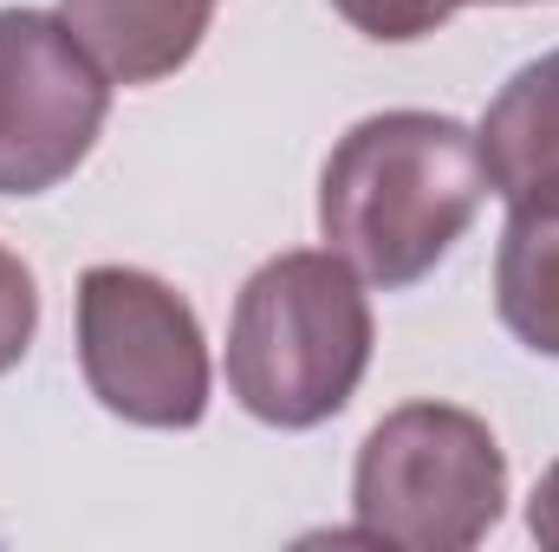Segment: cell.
<instances>
[{"label": "cell", "instance_id": "cell-1", "mask_svg": "<svg viewBox=\"0 0 559 552\" xmlns=\"http://www.w3.org/2000/svg\"><path fill=\"white\" fill-rule=\"evenodd\" d=\"M488 202L481 143L442 111L352 124L319 176V235L358 279L404 292L468 235Z\"/></svg>", "mask_w": 559, "mask_h": 552}, {"label": "cell", "instance_id": "cell-2", "mask_svg": "<svg viewBox=\"0 0 559 552\" xmlns=\"http://www.w3.org/2000/svg\"><path fill=\"white\" fill-rule=\"evenodd\" d=\"M371 371V299L325 248L274 254L228 319V391L267 429H319Z\"/></svg>", "mask_w": 559, "mask_h": 552}, {"label": "cell", "instance_id": "cell-3", "mask_svg": "<svg viewBox=\"0 0 559 552\" xmlns=\"http://www.w3.org/2000/svg\"><path fill=\"white\" fill-rule=\"evenodd\" d=\"M508 455L481 416L455 404H404L358 448L352 540L397 552H468L501 527Z\"/></svg>", "mask_w": 559, "mask_h": 552}, {"label": "cell", "instance_id": "cell-4", "mask_svg": "<svg viewBox=\"0 0 559 552\" xmlns=\"http://www.w3.org/2000/svg\"><path fill=\"white\" fill-rule=\"evenodd\" d=\"M79 371L105 410L138 429H195L209 416V338L189 299L143 267L79 279Z\"/></svg>", "mask_w": 559, "mask_h": 552}, {"label": "cell", "instance_id": "cell-5", "mask_svg": "<svg viewBox=\"0 0 559 552\" xmlns=\"http://www.w3.org/2000/svg\"><path fill=\"white\" fill-rule=\"evenodd\" d=\"M111 118V79L59 13L0 7V195L59 189Z\"/></svg>", "mask_w": 559, "mask_h": 552}, {"label": "cell", "instance_id": "cell-6", "mask_svg": "<svg viewBox=\"0 0 559 552\" xmlns=\"http://www.w3.org/2000/svg\"><path fill=\"white\" fill-rule=\"evenodd\" d=\"M59 20L111 85H156L195 59L215 0H59Z\"/></svg>", "mask_w": 559, "mask_h": 552}, {"label": "cell", "instance_id": "cell-7", "mask_svg": "<svg viewBox=\"0 0 559 552\" xmlns=\"http://www.w3.org/2000/svg\"><path fill=\"white\" fill-rule=\"evenodd\" d=\"M475 143H481V169H488L495 195H508V202L554 195L559 189V52L527 59L495 92V105L481 111Z\"/></svg>", "mask_w": 559, "mask_h": 552}, {"label": "cell", "instance_id": "cell-8", "mask_svg": "<svg viewBox=\"0 0 559 552\" xmlns=\"http://www.w3.org/2000/svg\"><path fill=\"white\" fill-rule=\"evenodd\" d=\"M495 312L527 351L559 358V189L534 202H508L495 254Z\"/></svg>", "mask_w": 559, "mask_h": 552}, {"label": "cell", "instance_id": "cell-9", "mask_svg": "<svg viewBox=\"0 0 559 552\" xmlns=\"http://www.w3.org/2000/svg\"><path fill=\"white\" fill-rule=\"evenodd\" d=\"M345 26H358L365 39H384V46H411L429 39L442 20H455V7L468 0H332Z\"/></svg>", "mask_w": 559, "mask_h": 552}, {"label": "cell", "instance_id": "cell-10", "mask_svg": "<svg viewBox=\"0 0 559 552\" xmlns=\"http://www.w3.org/2000/svg\"><path fill=\"white\" fill-rule=\"evenodd\" d=\"M33 332H39V286H33V267L0 248V377L33 351Z\"/></svg>", "mask_w": 559, "mask_h": 552}, {"label": "cell", "instance_id": "cell-11", "mask_svg": "<svg viewBox=\"0 0 559 552\" xmlns=\"http://www.w3.org/2000/svg\"><path fill=\"white\" fill-rule=\"evenodd\" d=\"M527 533H534L540 547L559 552V461L540 475V488H534V501H527Z\"/></svg>", "mask_w": 559, "mask_h": 552}, {"label": "cell", "instance_id": "cell-12", "mask_svg": "<svg viewBox=\"0 0 559 552\" xmlns=\"http://www.w3.org/2000/svg\"><path fill=\"white\" fill-rule=\"evenodd\" d=\"M488 7H521V0H488Z\"/></svg>", "mask_w": 559, "mask_h": 552}]
</instances>
